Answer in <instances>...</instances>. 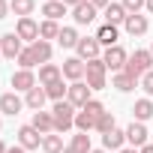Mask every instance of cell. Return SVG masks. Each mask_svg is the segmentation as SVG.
<instances>
[{"label":"cell","mask_w":153,"mask_h":153,"mask_svg":"<svg viewBox=\"0 0 153 153\" xmlns=\"http://www.w3.org/2000/svg\"><path fill=\"white\" fill-rule=\"evenodd\" d=\"M87 3H90V6H96L99 12H105V6L111 3V0H87Z\"/></svg>","instance_id":"74e56055"},{"label":"cell","mask_w":153,"mask_h":153,"mask_svg":"<svg viewBox=\"0 0 153 153\" xmlns=\"http://www.w3.org/2000/svg\"><path fill=\"white\" fill-rule=\"evenodd\" d=\"M132 114H135V120H138V123L150 120V117H153V102H150L147 96H144V99H138V102H135V108H132Z\"/></svg>","instance_id":"484cf974"},{"label":"cell","mask_w":153,"mask_h":153,"mask_svg":"<svg viewBox=\"0 0 153 153\" xmlns=\"http://www.w3.org/2000/svg\"><path fill=\"white\" fill-rule=\"evenodd\" d=\"M21 108H24V99L18 93H3V96H0V114L15 117V114H21Z\"/></svg>","instance_id":"4fadbf2b"},{"label":"cell","mask_w":153,"mask_h":153,"mask_svg":"<svg viewBox=\"0 0 153 153\" xmlns=\"http://www.w3.org/2000/svg\"><path fill=\"white\" fill-rule=\"evenodd\" d=\"M6 153H27V150H24V147H21V144H18V147H9V150H6Z\"/></svg>","instance_id":"b9f144b4"},{"label":"cell","mask_w":153,"mask_h":153,"mask_svg":"<svg viewBox=\"0 0 153 153\" xmlns=\"http://www.w3.org/2000/svg\"><path fill=\"white\" fill-rule=\"evenodd\" d=\"M96 15H99V9H96V6H90L87 0H84V3H78V6L72 9V18H75V24H90Z\"/></svg>","instance_id":"ac0fdd59"},{"label":"cell","mask_w":153,"mask_h":153,"mask_svg":"<svg viewBox=\"0 0 153 153\" xmlns=\"http://www.w3.org/2000/svg\"><path fill=\"white\" fill-rule=\"evenodd\" d=\"M105 75H108V66H105V60L102 57H96V60H87V87L90 90H102L105 87Z\"/></svg>","instance_id":"3957f363"},{"label":"cell","mask_w":153,"mask_h":153,"mask_svg":"<svg viewBox=\"0 0 153 153\" xmlns=\"http://www.w3.org/2000/svg\"><path fill=\"white\" fill-rule=\"evenodd\" d=\"M12 9H9V3H6V0H0V18H6Z\"/></svg>","instance_id":"f35d334b"},{"label":"cell","mask_w":153,"mask_h":153,"mask_svg":"<svg viewBox=\"0 0 153 153\" xmlns=\"http://www.w3.org/2000/svg\"><path fill=\"white\" fill-rule=\"evenodd\" d=\"M78 30H75V27H60V36H57V42L63 45V48H75V45H78Z\"/></svg>","instance_id":"83f0119b"},{"label":"cell","mask_w":153,"mask_h":153,"mask_svg":"<svg viewBox=\"0 0 153 153\" xmlns=\"http://www.w3.org/2000/svg\"><path fill=\"white\" fill-rule=\"evenodd\" d=\"M0 48H3V57H9V60H18V54L24 51V48H21V39H18L15 30L0 36Z\"/></svg>","instance_id":"30bf717a"},{"label":"cell","mask_w":153,"mask_h":153,"mask_svg":"<svg viewBox=\"0 0 153 153\" xmlns=\"http://www.w3.org/2000/svg\"><path fill=\"white\" fill-rule=\"evenodd\" d=\"M0 57H3V48H0Z\"/></svg>","instance_id":"c3c4849f"},{"label":"cell","mask_w":153,"mask_h":153,"mask_svg":"<svg viewBox=\"0 0 153 153\" xmlns=\"http://www.w3.org/2000/svg\"><path fill=\"white\" fill-rule=\"evenodd\" d=\"M66 102H72L75 108L81 111V108L90 102V87H87V81H72L69 90H66Z\"/></svg>","instance_id":"277c9868"},{"label":"cell","mask_w":153,"mask_h":153,"mask_svg":"<svg viewBox=\"0 0 153 153\" xmlns=\"http://www.w3.org/2000/svg\"><path fill=\"white\" fill-rule=\"evenodd\" d=\"M45 3H51V0H45Z\"/></svg>","instance_id":"816d5d0a"},{"label":"cell","mask_w":153,"mask_h":153,"mask_svg":"<svg viewBox=\"0 0 153 153\" xmlns=\"http://www.w3.org/2000/svg\"><path fill=\"white\" fill-rule=\"evenodd\" d=\"M63 3H66L69 9H75V6H78V3H84V0H63Z\"/></svg>","instance_id":"60d3db41"},{"label":"cell","mask_w":153,"mask_h":153,"mask_svg":"<svg viewBox=\"0 0 153 153\" xmlns=\"http://www.w3.org/2000/svg\"><path fill=\"white\" fill-rule=\"evenodd\" d=\"M0 129H3V120H0Z\"/></svg>","instance_id":"681fc988"},{"label":"cell","mask_w":153,"mask_h":153,"mask_svg":"<svg viewBox=\"0 0 153 153\" xmlns=\"http://www.w3.org/2000/svg\"><path fill=\"white\" fill-rule=\"evenodd\" d=\"M150 54H153V45H150Z\"/></svg>","instance_id":"f907efd6"},{"label":"cell","mask_w":153,"mask_h":153,"mask_svg":"<svg viewBox=\"0 0 153 153\" xmlns=\"http://www.w3.org/2000/svg\"><path fill=\"white\" fill-rule=\"evenodd\" d=\"M42 150H45V153H63V138H60V132H48V135L42 138Z\"/></svg>","instance_id":"4316f807"},{"label":"cell","mask_w":153,"mask_h":153,"mask_svg":"<svg viewBox=\"0 0 153 153\" xmlns=\"http://www.w3.org/2000/svg\"><path fill=\"white\" fill-rule=\"evenodd\" d=\"M123 144H126V129H111V132L102 135V147L105 150H123Z\"/></svg>","instance_id":"ffe728a7"},{"label":"cell","mask_w":153,"mask_h":153,"mask_svg":"<svg viewBox=\"0 0 153 153\" xmlns=\"http://www.w3.org/2000/svg\"><path fill=\"white\" fill-rule=\"evenodd\" d=\"M75 51H78V57L87 63V60H96V57H102V45H99V39L96 36H81L78 39V45H75Z\"/></svg>","instance_id":"5b68a950"},{"label":"cell","mask_w":153,"mask_h":153,"mask_svg":"<svg viewBox=\"0 0 153 153\" xmlns=\"http://www.w3.org/2000/svg\"><path fill=\"white\" fill-rule=\"evenodd\" d=\"M120 3H123L126 15H138V12L144 9V0H120Z\"/></svg>","instance_id":"d590c367"},{"label":"cell","mask_w":153,"mask_h":153,"mask_svg":"<svg viewBox=\"0 0 153 153\" xmlns=\"http://www.w3.org/2000/svg\"><path fill=\"white\" fill-rule=\"evenodd\" d=\"M135 78L132 75H126V72H114V78H111V87L114 90H120V93H129V90H135Z\"/></svg>","instance_id":"603a6c76"},{"label":"cell","mask_w":153,"mask_h":153,"mask_svg":"<svg viewBox=\"0 0 153 153\" xmlns=\"http://www.w3.org/2000/svg\"><path fill=\"white\" fill-rule=\"evenodd\" d=\"M63 78V69L57 66V63H42L39 66V84L42 87H48V84H54V81H60Z\"/></svg>","instance_id":"5bb4252c"},{"label":"cell","mask_w":153,"mask_h":153,"mask_svg":"<svg viewBox=\"0 0 153 153\" xmlns=\"http://www.w3.org/2000/svg\"><path fill=\"white\" fill-rule=\"evenodd\" d=\"M45 99H48V93H45V87H42V84H36L33 90H27V93H24V105H27V108H33V111H42Z\"/></svg>","instance_id":"2e32d148"},{"label":"cell","mask_w":153,"mask_h":153,"mask_svg":"<svg viewBox=\"0 0 153 153\" xmlns=\"http://www.w3.org/2000/svg\"><path fill=\"white\" fill-rule=\"evenodd\" d=\"M6 150H9V147H6V144H3V141H0V153H6Z\"/></svg>","instance_id":"bcb514c9"},{"label":"cell","mask_w":153,"mask_h":153,"mask_svg":"<svg viewBox=\"0 0 153 153\" xmlns=\"http://www.w3.org/2000/svg\"><path fill=\"white\" fill-rule=\"evenodd\" d=\"M138 84H141V90H144V93H147V99H150V96H153V69L141 75V81H138Z\"/></svg>","instance_id":"8d00e7d4"},{"label":"cell","mask_w":153,"mask_h":153,"mask_svg":"<svg viewBox=\"0 0 153 153\" xmlns=\"http://www.w3.org/2000/svg\"><path fill=\"white\" fill-rule=\"evenodd\" d=\"M63 153H84V150H78V147H72V144H66V147H63Z\"/></svg>","instance_id":"ab89813d"},{"label":"cell","mask_w":153,"mask_h":153,"mask_svg":"<svg viewBox=\"0 0 153 153\" xmlns=\"http://www.w3.org/2000/svg\"><path fill=\"white\" fill-rule=\"evenodd\" d=\"M81 111H84L87 117H93V120H99V117L105 114V105H102V102H96V99H90V102H87V105H84Z\"/></svg>","instance_id":"d6a6232c"},{"label":"cell","mask_w":153,"mask_h":153,"mask_svg":"<svg viewBox=\"0 0 153 153\" xmlns=\"http://www.w3.org/2000/svg\"><path fill=\"white\" fill-rule=\"evenodd\" d=\"M30 51H33L36 63L42 66V63H48V60H51V51H54V48H51V42H45V39H36V42L30 45Z\"/></svg>","instance_id":"7402d4cb"},{"label":"cell","mask_w":153,"mask_h":153,"mask_svg":"<svg viewBox=\"0 0 153 153\" xmlns=\"http://www.w3.org/2000/svg\"><path fill=\"white\" fill-rule=\"evenodd\" d=\"M63 78H69V81H84V75H87V63L81 60V57H69V60H63Z\"/></svg>","instance_id":"52a82bcc"},{"label":"cell","mask_w":153,"mask_h":153,"mask_svg":"<svg viewBox=\"0 0 153 153\" xmlns=\"http://www.w3.org/2000/svg\"><path fill=\"white\" fill-rule=\"evenodd\" d=\"M51 114H54V132H69V129L75 126V114H78V111H75L72 102L60 99V102H54Z\"/></svg>","instance_id":"6da1fadb"},{"label":"cell","mask_w":153,"mask_h":153,"mask_svg":"<svg viewBox=\"0 0 153 153\" xmlns=\"http://www.w3.org/2000/svg\"><path fill=\"white\" fill-rule=\"evenodd\" d=\"M12 87H15V93H18V90H21V93L33 90V87H36L33 69H18V72H12Z\"/></svg>","instance_id":"8fae6325"},{"label":"cell","mask_w":153,"mask_h":153,"mask_svg":"<svg viewBox=\"0 0 153 153\" xmlns=\"http://www.w3.org/2000/svg\"><path fill=\"white\" fill-rule=\"evenodd\" d=\"M42 138H45V135H42L39 129H33L30 123L18 129V144H21L24 150H39V147H42Z\"/></svg>","instance_id":"ba28073f"},{"label":"cell","mask_w":153,"mask_h":153,"mask_svg":"<svg viewBox=\"0 0 153 153\" xmlns=\"http://www.w3.org/2000/svg\"><path fill=\"white\" fill-rule=\"evenodd\" d=\"M102 15H105V24H114V27L117 24H126V18H129L126 9H123V3H108Z\"/></svg>","instance_id":"d6986e66"},{"label":"cell","mask_w":153,"mask_h":153,"mask_svg":"<svg viewBox=\"0 0 153 153\" xmlns=\"http://www.w3.org/2000/svg\"><path fill=\"white\" fill-rule=\"evenodd\" d=\"M18 66H21V69H33V66H39V63H36V57H33V51H30V45L18 54Z\"/></svg>","instance_id":"e575fe53"},{"label":"cell","mask_w":153,"mask_h":153,"mask_svg":"<svg viewBox=\"0 0 153 153\" xmlns=\"http://www.w3.org/2000/svg\"><path fill=\"white\" fill-rule=\"evenodd\" d=\"M138 153H153V144H144V147H141Z\"/></svg>","instance_id":"ee69618b"},{"label":"cell","mask_w":153,"mask_h":153,"mask_svg":"<svg viewBox=\"0 0 153 153\" xmlns=\"http://www.w3.org/2000/svg\"><path fill=\"white\" fill-rule=\"evenodd\" d=\"M117 153H135V147H123V150H117Z\"/></svg>","instance_id":"f6af8a7d"},{"label":"cell","mask_w":153,"mask_h":153,"mask_svg":"<svg viewBox=\"0 0 153 153\" xmlns=\"http://www.w3.org/2000/svg\"><path fill=\"white\" fill-rule=\"evenodd\" d=\"M30 126H33V129H39L42 135H48V132H54V114H51V111H33Z\"/></svg>","instance_id":"e0dca14e"},{"label":"cell","mask_w":153,"mask_h":153,"mask_svg":"<svg viewBox=\"0 0 153 153\" xmlns=\"http://www.w3.org/2000/svg\"><path fill=\"white\" fill-rule=\"evenodd\" d=\"M66 90H69V87H66V84H63V78H60V81H54V84H48V87H45V93H48V99H51V102H60V99H63V96H66Z\"/></svg>","instance_id":"f546056e"},{"label":"cell","mask_w":153,"mask_h":153,"mask_svg":"<svg viewBox=\"0 0 153 153\" xmlns=\"http://www.w3.org/2000/svg\"><path fill=\"white\" fill-rule=\"evenodd\" d=\"M42 15H45V21H60L66 15V3L63 0H51V3L42 6Z\"/></svg>","instance_id":"44dd1931"},{"label":"cell","mask_w":153,"mask_h":153,"mask_svg":"<svg viewBox=\"0 0 153 153\" xmlns=\"http://www.w3.org/2000/svg\"><path fill=\"white\" fill-rule=\"evenodd\" d=\"M90 153H108V150H105V147H102V150H90Z\"/></svg>","instance_id":"7dc6e473"},{"label":"cell","mask_w":153,"mask_h":153,"mask_svg":"<svg viewBox=\"0 0 153 153\" xmlns=\"http://www.w3.org/2000/svg\"><path fill=\"white\" fill-rule=\"evenodd\" d=\"M15 33H18V39L21 42H36L39 39V24L33 21V18H18V24H15Z\"/></svg>","instance_id":"9c48e42d"},{"label":"cell","mask_w":153,"mask_h":153,"mask_svg":"<svg viewBox=\"0 0 153 153\" xmlns=\"http://www.w3.org/2000/svg\"><path fill=\"white\" fill-rule=\"evenodd\" d=\"M75 129H78V132H90V129H96V120L87 117L84 111H78V114H75Z\"/></svg>","instance_id":"1f68e13d"},{"label":"cell","mask_w":153,"mask_h":153,"mask_svg":"<svg viewBox=\"0 0 153 153\" xmlns=\"http://www.w3.org/2000/svg\"><path fill=\"white\" fill-rule=\"evenodd\" d=\"M150 66H153V54H150V48H138L129 60H126V75H132L135 81H141V75L144 72H150Z\"/></svg>","instance_id":"7a4b0ae2"},{"label":"cell","mask_w":153,"mask_h":153,"mask_svg":"<svg viewBox=\"0 0 153 153\" xmlns=\"http://www.w3.org/2000/svg\"><path fill=\"white\" fill-rule=\"evenodd\" d=\"M144 9H147V12L153 15V0H144Z\"/></svg>","instance_id":"7bdbcfd3"},{"label":"cell","mask_w":153,"mask_h":153,"mask_svg":"<svg viewBox=\"0 0 153 153\" xmlns=\"http://www.w3.org/2000/svg\"><path fill=\"white\" fill-rule=\"evenodd\" d=\"M147 135H150L147 126L138 123V120H132V123L126 126V141H129L132 147H144V144H147Z\"/></svg>","instance_id":"7c38bea8"},{"label":"cell","mask_w":153,"mask_h":153,"mask_svg":"<svg viewBox=\"0 0 153 153\" xmlns=\"http://www.w3.org/2000/svg\"><path fill=\"white\" fill-rule=\"evenodd\" d=\"M72 147H78V150H84V153H90L93 147H90V135L87 132H78V135H72V141H69Z\"/></svg>","instance_id":"836d02e7"},{"label":"cell","mask_w":153,"mask_h":153,"mask_svg":"<svg viewBox=\"0 0 153 153\" xmlns=\"http://www.w3.org/2000/svg\"><path fill=\"white\" fill-rule=\"evenodd\" d=\"M123 27H126L129 36H144V33L150 30V21H147V15H129Z\"/></svg>","instance_id":"9a60e30c"},{"label":"cell","mask_w":153,"mask_h":153,"mask_svg":"<svg viewBox=\"0 0 153 153\" xmlns=\"http://www.w3.org/2000/svg\"><path fill=\"white\" fill-rule=\"evenodd\" d=\"M111 129H117V123H114V114H111V111H105V114L96 120V132H99V135H105V132H111Z\"/></svg>","instance_id":"4dcf8cb0"},{"label":"cell","mask_w":153,"mask_h":153,"mask_svg":"<svg viewBox=\"0 0 153 153\" xmlns=\"http://www.w3.org/2000/svg\"><path fill=\"white\" fill-rule=\"evenodd\" d=\"M9 9H12L18 18H30L33 9H36V0H9Z\"/></svg>","instance_id":"d4e9b609"},{"label":"cell","mask_w":153,"mask_h":153,"mask_svg":"<svg viewBox=\"0 0 153 153\" xmlns=\"http://www.w3.org/2000/svg\"><path fill=\"white\" fill-rule=\"evenodd\" d=\"M96 39H99V45H105V48L117 45V27H114V24H102V27L96 30Z\"/></svg>","instance_id":"cb8c5ba5"},{"label":"cell","mask_w":153,"mask_h":153,"mask_svg":"<svg viewBox=\"0 0 153 153\" xmlns=\"http://www.w3.org/2000/svg\"><path fill=\"white\" fill-rule=\"evenodd\" d=\"M102 60H105V66H108L111 72H123V69H126V60H129V54H126L120 45H111V48H105Z\"/></svg>","instance_id":"8992f818"},{"label":"cell","mask_w":153,"mask_h":153,"mask_svg":"<svg viewBox=\"0 0 153 153\" xmlns=\"http://www.w3.org/2000/svg\"><path fill=\"white\" fill-rule=\"evenodd\" d=\"M57 36H60V24L57 21H42L39 24V39L48 42V39H57Z\"/></svg>","instance_id":"f1b7e54d"}]
</instances>
